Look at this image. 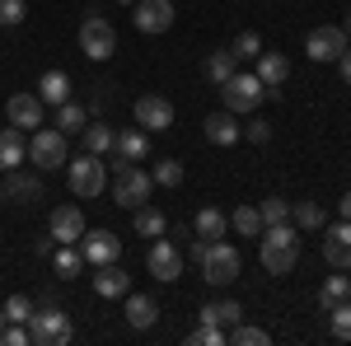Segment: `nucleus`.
Wrapping results in <instances>:
<instances>
[{"mask_svg": "<svg viewBox=\"0 0 351 346\" xmlns=\"http://www.w3.org/2000/svg\"><path fill=\"white\" fill-rule=\"evenodd\" d=\"M197 267H202V276L211 286H230V281H239V248H230L225 239H211L206 243V258Z\"/></svg>", "mask_w": 351, "mask_h": 346, "instance_id": "obj_4", "label": "nucleus"}, {"mask_svg": "<svg viewBox=\"0 0 351 346\" xmlns=\"http://www.w3.org/2000/svg\"><path fill=\"white\" fill-rule=\"evenodd\" d=\"M0 201H5V187H0Z\"/></svg>", "mask_w": 351, "mask_h": 346, "instance_id": "obj_50", "label": "nucleus"}, {"mask_svg": "<svg viewBox=\"0 0 351 346\" xmlns=\"http://www.w3.org/2000/svg\"><path fill=\"white\" fill-rule=\"evenodd\" d=\"M164 230H169L164 211H155L150 201H145V206H136V234H141V239H160Z\"/></svg>", "mask_w": 351, "mask_h": 346, "instance_id": "obj_25", "label": "nucleus"}, {"mask_svg": "<svg viewBox=\"0 0 351 346\" xmlns=\"http://www.w3.org/2000/svg\"><path fill=\"white\" fill-rule=\"evenodd\" d=\"M52 239L56 243H80L84 239V215H80V206H56V211H52Z\"/></svg>", "mask_w": 351, "mask_h": 346, "instance_id": "obj_17", "label": "nucleus"}, {"mask_svg": "<svg viewBox=\"0 0 351 346\" xmlns=\"http://www.w3.org/2000/svg\"><path fill=\"white\" fill-rule=\"evenodd\" d=\"M43 99H38V94H14V99H10V108H5V112H10V127H19V132H38V127H43Z\"/></svg>", "mask_w": 351, "mask_h": 346, "instance_id": "obj_14", "label": "nucleus"}, {"mask_svg": "<svg viewBox=\"0 0 351 346\" xmlns=\"http://www.w3.org/2000/svg\"><path fill=\"white\" fill-rule=\"evenodd\" d=\"M84 122H89V112H84L80 103H71V99H66V103L56 108V127H61L66 136H71V132H84Z\"/></svg>", "mask_w": 351, "mask_h": 346, "instance_id": "obj_31", "label": "nucleus"}, {"mask_svg": "<svg viewBox=\"0 0 351 346\" xmlns=\"http://www.w3.org/2000/svg\"><path fill=\"white\" fill-rule=\"evenodd\" d=\"M80 253H84V262H94V267H104V262H117L122 258V239L112 234V230H84V239H80Z\"/></svg>", "mask_w": 351, "mask_h": 346, "instance_id": "obj_13", "label": "nucleus"}, {"mask_svg": "<svg viewBox=\"0 0 351 346\" xmlns=\"http://www.w3.org/2000/svg\"><path fill=\"white\" fill-rule=\"evenodd\" d=\"M150 183H155V178H150L141 164H122V160H117L112 201H117V206H132V211H136V206H145V201H150Z\"/></svg>", "mask_w": 351, "mask_h": 346, "instance_id": "obj_3", "label": "nucleus"}, {"mask_svg": "<svg viewBox=\"0 0 351 346\" xmlns=\"http://www.w3.org/2000/svg\"><path fill=\"white\" fill-rule=\"evenodd\" d=\"M80 52L89 56V61H108V56L117 52V33H112V24L104 19V14H84V24H80Z\"/></svg>", "mask_w": 351, "mask_h": 346, "instance_id": "obj_7", "label": "nucleus"}, {"mask_svg": "<svg viewBox=\"0 0 351 346\" xmlns=\"http://www.w3.org/2000/svg\"><path fill=\"white\" fill-rule=\"evenodd\" d=\"M202 132H206L211 145H234V140H239V122H234L230 112H211V117L202 122Z\"/></svg>", "mask_w": 351, "mask_h": 346, "instance_id": "obj_21", "label": "nucleus"}, {"mask_svg": "<svg viewBox=\"0 0 351 346\" xmlns=\"http://www.w3.org/2000/svg\"><path fill=\"white\" fill-rule=\"evenodd\" d=\"M258 211H263V230H267V225H286V220H291V201H281V197H267Z\"/></svg>", "mask_w": 351, "mask_h": 346, "instance_id": "obj_39", "label": "nucleus"}, {"mask_svg": "<svg viewBox=\"0 0 351 346\" xmlns=\"http://www.w3.org/2000/svg\"><path fill=\"white\" fill-rule=\"evenodd\" d=\"M258 258L267 267L271 276H286V271H295L300 262V230L286 220V225H267L263 234H258Z\"/></svg>", "mask_w": 351, "mask_h": 346, "instance_id": "obj_1", "label": "nucleus"}, {"mask_svg": "<svg viewBox=\"0 0 351 346\" xmlns=\"http://www.w3.org/2000/svg\"><path fill=\"white\" fill-rule=\"evenodd\" d=\"M188 258H192V262H202V258H206V239H188Z\"/></svg>", "mask_w": 351, "mask_h": 346, "instance_id": "obj_44", "label": "nucleus"}, {"mask_svg": "<svg viewBox=\"0 0 351 346\" xmlns=\"http://www.w3.org/2000/svg\"><path fill=\"white\" fill-rule=\"evenodd\" d=\"M145 267H150L155 281H178V276H183V253H178V243H169L160 234V239L145 248Z\"/></svg>", "mask_w": 351, "mask_h": 346, "instance_id": "obj_9", "label": "nucleus"}, {"mask_svg": "<svg viewBox=\"0 0 351 346\" xmlns=\"http://www.w3.org/2000/svg\"><path fill=\"white\" fill-rule=\"evenodd\" d=\"M24 155H28L24 132H19V127H5V132H0V169H5V173H14V169L24 164Z\"/></svg>", "mask_w": 351, "mask_h": 346, "instance_id": "obj_20", "label": "nucleus"}, {"mask_svg": "<svg viewBox=\"0 0 351 346\" xmlns=\"http://www.w3.org/2000/svg\"><path fill=\"white\" fill-rule=\"evenodd\" d=\"M319 299H324V309H332V304L351 299V281H347V276H328L324 291H319Z\"/></svg>", "mask_w": 351, "mask_h": 346, "instance_id": "obj_35", "label": "nucleus"}, {"mask_svg": "<svg viewBox=\"0 0 351 346\" xmlns=\"http://www.w3.org/2000/svg\"><path fill=\"white\" fill-rule=\"evenodd\" d=\"M234 66H239V61H234V52H230V47H225V52H211V56H206V80L225 84L230 75H234Z\"/></svg>", "mask_w": 351, "mask_h": 346, "instance_id": "obj_30", "label": "nucleus"}, {"mask_svg": "<svg viewBox=\"0 0 351 346\" xmlns=\"http://www.w3.org/2000/svg\"><path fill=\"white\" fill-rule=\"evenodd\" d=\"M328 314H332V319H328V328H332V337H337V342H351V299H342V304H332Z\"/></svg>", "mask_w": 351, "mask_h": 346, "instance_id": "obj_34", "label": "nucleus"}, {"mask_svg": "<svg viewBox=\"0 0 351 346\" xmlns=\"http://www.w3.org/2000/svg\"><path fill=\"white\" fill-rule=\"evenodd\" d=\"M337 61H342V80L351 84V47H347V52H342V56H337Z\"/></svg>", "mask_w": 351, "mask_h": 346, "instance_id": "obj_45", "label": "nucleus"}, {"mask_svg": "<svg viewBox=\"0 0 351 346\" xmlns=\"http://www.w3.org/2000/svg\"><path fill=\"white\" fill-rule=\"evenodd\" d=\"M225 342L230 346H267V332H263V328H248V323H234V328L225 332Z\"/></svg>", "mask_w": 351, "mask_h": 346, "instance_id": "obj_33", "label": "nucleus"}, {"mask_svg": "<svg viewBox=\"0 0 351 346\" xmlns=\"http://www.w3.org/2000/svg\"><path fill=\"white\" fill-rule=\"evenodd\" d=\"M28 337L38 346H66L75 337V328H71V314H61L56 304H43V309H33V319H28Z\"/></svg>", "mask_w": 351, "mask_h": 346, "instance_id": "obj_2", "label": "nucleus"}, {"mask_svg": "<svg viewBox=\"0 0 351 346\" xmlns=\"http://www.w3.org/2000/svg\"><path fill=\"white\" fill-rule=\"evenodd\" d=\"M10 197H14V201H33V197L43 201V187L33 183V178H24V173H14V178H10V187H5V201H10Z\"/></svg>", "mask_w": 351, "mask_h": 346, "instance_id": "obj_37", "label": "nucleus"}, {"mask_svg": "<svg viewBox=\"0 0 351 346\" xmlns=\"http://www.w3.org/2000/svg\"><path fill=\"white\" fill-rule=\"evenodd\" d=\"M150 178H155L160 187H178V183H183V164H178V160H160Z\"/></svg>", "mask_w": 351, "mask_h": 346, "instance_id": "obj_40", "label": "nucleus"}, {"mask_svg": "<svg viewBox=\"0 0 351 346\" xmlns=\"http://www.w3.org/2000/svg\"><path fill=\"white\" fill-rule=\"evenodd\" d=\"M28 160L38 164V169H61V164L71 160L66 155V132L61 127H38L33 140H28Z\"/></svg>", "mask_w": 351, "mask_h": 346, "instance_id": "obj_8", "label": "nucleus"}, {"mask_svg": "<svg viewBox=\"0 0 351 346\" xmlns=\"http://www.w3.org/2000/svg\"><path fill=\"white\" fill-rule=\"evenodd\" d=\"M230 52H234V61H258V52H263V38H258V33H248V28H243L239 38H234V42H230Z\"/></svg>", "mask_w": 351, "mask_h": 346, "instance_id": "obj_36", "label": "nucleus"}, {"mask_svg": "<svg viewBox=\"0 0 351 346\" xmlns=\"http://www.w3.org/2000/svg\"><path fill=\"white\" fill-rule=\"evenodd\" d=\"M94 291L104 295V299H127V291H132V276H127L117 262H104L99 271H94Z\"/></svg>", "mask_w": 351, "mask_h": 346, "instance_id": "obj_18", "label": "nucleus"}, {"mask_svg": "<svg viewBox=\"0 0 351 346\" xmlns=\"http://www.w3.org/2000/svg\"><path fill=\"white\" fill-rule=\"evenodd\" d=\"M24 14H28V5H24V0H0V24H5V28L24 24Z\"/></svg>", "mask_w": 351, "mask_h": 346, "instance_id": "obj_41", "label": "nucleus"}, {"mask_svg": "<svg viewBox=\"0 0 351 346\" xmlns=\"http://www.w3.org/2000/svg\"><path fill=\"white\" fill-rule=\"evenodd\" d=\"M52 267H56V276H80L84 271V253L75 248V243H61L52 253Z\"/></svg>", "mask_w": 351, "mask_h": 346, "instance_id": "obj_28", "label": "nucleus"}, {"mask_svg": "<svg viewBox=\"0 0 351 346\" xmlns=\"http://www.w3.org/2000/svg\"><path fill=\"white\" fill-rule=\"evenodd\" d=\"M192 346H225V328H211V323H202L197 332L188 337Z\"/></svg>", "mask_w": 351, "mask_h": 346, "instance_id": "obj_42", "label": "nucleus"}, {"mask_svg": "<svg viewBox=\"0 0 351 346\" xmlns=\"http://www.w3.org/2000/svg\"><path fill=\"white\" fill-rule=\"evenodd\" d=\"M132 112H136V127L141 132H169L173 127V103L164 94H141Z\"/></svg>", "mask_w": 351, "mask_h": 346, "instance_id": "obj_10", "label": "nucleus"}, {"mask_svg": "<svg viewBox=\"0 0 351 346\" xmlns=\"http://www.w3.org/2000/svg\"><path fill=\"white\" fill-rule=\"evenodd\" d=\"M324 258L337 267V271H347V267H351V220L328 225V230H324Z\"/></svg>", "mask_w": 351, "mask_h": 346, "instance_id": "obj_15", "label": "nucleus"}, {"mask_svg": "<svg viewBox=\"0 0 351 346\" xmlns=\"http://www.w3.org/2000/svg\"><path fill=\"white\" fill-rule=\"evenodd\" d=\"M38 99L61 108L66 99H71V75H66V71H47V75L38 80Z\"/></svg>", "mask_w": 351, "mask_h": 346, "instance_id": "obj_24", "label": "nucleus"}, {"mask_svg": "<svg viewBox=\"0 0 351 346\" xmlns=\"http://www.w3.org/2000/svg\"><path fill=\"white\" fill-rule=\"evenodd\" d=\"M197 239H225V211H216V206H202L197 211Z\"/></svg>", "mask_w": 351, "mask_h": 346, "instance_id": "obj_27", "label": "nucleus"}, {"mask_svg": "<svg viewBox=\"0 0 351 346\" xmlns=\"http://www.w3.org/2000/svg\"><path fill=\"white\" fill-rule=\"evenodd\" d=\"M291 220H295L300 230H324V206L319 201H295L291 206Z\"/></svg>", "mask_w": 351, "mask_h": 346, "instance_id": "obj_32", "label": "nucleus"}, {"mask_svg": "<svg viewBox=\"0 0 351 346\" xmlns=\"http://www.w3.org/2000/svg\"><path fill=\"white\" fill-rule=\"evenodd\" d=\"M230 225L239 230L243 239H258V234H263V211H258V206H239V211L230 215Z\"/></svg>", "mask_w": 351, "mask_h": 346, "instance_id": "obj_29", "label": "nucleus"}, {"mask_svg": "<svg viewBox=\"0 0 351 346\" xmlns=\"http://www.w3.org/2000/svg\"><path fill=\"white\" fill-rule=\"evenodd\" d=\"M84 150H89V155H108V150H112V136H117V132H112V127H108V122H84Z\"/></svg>", "mask_w": 351, "mask_h": 346, "instance_id": "obj_26", "label": "nucleus"}, {"mask_svg": "<svg viewBox=\"0 0 351 346\" xmlns=\"http://www.w3.org/2000/svg\"><path fill=\"white\" fill-rule=\"evenodd\" d=\"M342 33H347V42H351V10H347V24H342Z\"/></svg>", "mask_w": 351, "mask_h": 346, "instance_id": "obj_47", "label": "nucleus"}, {"mask_svg": "<svg viewBox=\"0 0 351 346\" xmlns=\"http://www.w3.org/2000/svg\"><path fill=\"white\" fill-rule=\"evenodd\" d=\"M155 319H160V304H155L150 295H132L127 291V323L145 332V328H155Z\"/></svg>", "mask_w": 351, "mask_h": 346, "instance_id": "obj_22", "label": "nucleus"}, {"mask_svg": "<svg viewBox=\"0 0 351 346\" xmlns=\"http://www.w3.org/2000/svg\"><path fill=\"white\" fill-rule=\"evenodd\" d=\"M132 24L141 28V33H164V28H173V0H136Z\"/></svg>", "mask_w": 351, "mask_h": 346, "instance_id": "obj_12", "label": "nucleus"}, {"mask_svg": "<svg viewBox=\"0 0 351 346\" xmlns=\"http://www.w3.org/2000/svg\"><path fill=\"white\" fill-rule=\"evenodd\" d=\"M347 47H351V42H347V33H342L337 24H324V28H314V33L304 38V52H309V61H337Z\"/></svg>", "mask_w": 351, "mask_h": 346, "instance_id": "obj_11", "label": "nucleus"}, {"mask_svg": "<svg viewBox=\"0 0 351 346\" xmlns=\"http://www.w3.org/2000/svg\"><path fill=\"white\" fill-rule=\"evenodd\" d=\"M220 94H225V112H253V108L263 103L267 84L258 80V75H248V71H234L230 80L220 84Z\"/></svg>", "mask_w": 351, "mask_h": 346, "instance_id": "obj_6", "label": "nucleus"}, {"mask_svg": "<svg viewBox=\"0 0 351 346\" xmlns=\"http://www.w3.org/2000/svg\"><path fill=\"white\" fill-rule=\"evenodd\" d=\"M239 304H234V299H211V304H202V314H197V319L202 323H211V328H225V332H230V328H234V323H239Z\"/></svg>", "mask_w": 351, "mask_h": 346, "instance_id": "obj_23", "label": "nucleus"}, {"mask_svg": "<svg viewBox=\"0 0 351 346\" xmlns=\"http://www.w3.org/2000/svg\"><path fill=\"white\" fill-rule=\"evenodd\" d=\"M253 66H258L253 75H258V80L267 84V94H276V89L286 84V75H291V61H286L281 52H267V47L258 52V61H253Z\"/></svg>", "mask_w": 351, "mask_h": 346, "instance_id": "obj_16", "label": "nucleus"}, {"mask_svg": "<svg viewBox=\"0 0 351 346\" xmlns=\"http://www.w3.org/2000/svg\"><path fill=\"white\" fill-rule=\"evenodd\" d=\"M337 211H342V220H351V192L342 197V201H337Z\"/></svg>", "mask_w": 351, "mask_h": 346, "instance_id": "obj_46", "label": "nucleus"}, {"mask_svg": "<svg viewBox=\"0 0 351 346\" xmlns=\"http://www.w3.org/2000/svg\"><path fill=\"white\" fill-rule=\"evenodd\" d=\"M117 5H136V0H117Z\"/></svg>", "mask_w": 351, "mask_h": 346, "instance_id": "obj_49", "label": "nucleus"}, {"mask_svg": "<svg viewBox=\"0 0 351 346\" xmlns=\"http://www.w3.org/2000/svg\"><path fill=\"white\" fill-rule=\"evenodd\" d=\"M66 178H71V192L75 197H99L104 192V183H108V169H104V160L99 155H75V164L66 160Z\"/></svg>", "mask_w": 351, "mask_h": 346, "instance_id": "obj_5", "label": "nucleus"}, {"mask_svg": "<svg viewBox=\"0 0 351 346\" xmlns=\"http://www.w3.org/2000/svg\"><path fill=\"white\" fill-rule=\"evenodd\" d=\"M0 332H5V309H0Z\"/></svg>", "mask_w": 351, "mask_h": 346, "instance_id": "obj_48", "label": "nucleus"}, {"mask_svg": "<svg viewBox=\"0 0 351 346\" xmlns=\"http://www.w3.org/2000/svg\"><path fill=\"white\" fill-rule=\"evenodd\" d=\"M0 309H5V323H28V319H33V309H38V304H33L28 295H10V299H5Z\"/></svg>", "mask_w": 351, "mask_h": 346, "instance_id": "obj_38", "label": "nucleus"}, {"mask_svg": "<svg viewBox=\"0 0 351 346\" xmlns=\"http://www.w3.org/2000/svg\"><path fill=\"white\" fill-rule=\"evenodd\" d=\"M239 136H243V140H253V145H267L271 127H267V122H248V127H239Z\"/></svg>", "mask_w": 351, "mask_h": 346, "instance_id": "obj_43", "label": "nucleus"}, {"mask_svg": "<svg viewBox=\"0 0 351 346\" xmlns=\"http://www.w3.org/2000/svg\"><path fill=\"white\" fill-rule=\"evenodd\" d=\"M112 150H117V160H122V164H141L145 155H150V136L141 132V127L117 132V136H112Z\"/></svg>", "mask_w": 351, "mask_h": 346, "instance_id": "obj_19", "label": "nucleus"}]
</instances>
